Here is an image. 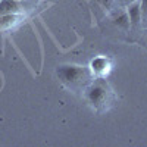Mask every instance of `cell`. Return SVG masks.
I'll return each instance as SVG.
<instances>
[{"label": "cell", "instance_id": "obj_1", "mask_svg": "<svg viewBox=\"0 0 147 147\" xmlns=\"http://www.w3.org/2000/svg\"><path fill=\"white\" fill-rule=\"evenodd\" d=\"M59 81L71 90H84L93 81V74L90 68L80 65H60L56 69Z\"/></svg>", "mask_w": 147, "mask_h": 147}, {"label": "cell", "instance_id": "obj_2", "mask_svg": "<svg viewBox=\"0 0 147 147\" xmlns=\"http://www.w3.org/2000/svg\"><path fill=\"white\" fill-rule=\"evenodd\" d=\"M85 91V99L87 102L97 110L103 109L112 99V91H110L109 85L103 80V77L93 80L87 87L84 88Z\"/></svg>", "mask_w": 147, "mask_h": 147}, {"label": "cell", "instance_id": "obj_3", "mask_svg": "<svg viewBox=\"0 0 147 147\" xmlns=\"http://www.w3.org/2000/svg\"><path fill=\"white\" fill-rule=\"evenodd\" d=\"M109 15L116 27H119L122 30H129V18L127 13V7L115 6L113 9L109 10Z\"/></svg>", "mask_w": 147, "mask_h": 147}, {"label": "cell", "instance_id": "obj_4", "mask_svg": "<svg viewBox=\"0 0 147 147\" xmlns=\"http://www.w3.org/2000/svg\"><path fill=\"white\" fill-rule=\"evenodd\" d=\"M109 69H110V60L106 56H97L90 63V71L93 74V77H96V78L103 77L105 74L109 72Z\"/></svg>", "mask_w": 147, "mask_h": 147}, {"label": "cell", "instance_id": "obj_5", "mask_svg": "<svg viewBox=\"0 0 147 147\" xmlns=\"http://www.w3.org/2000/svg\"><path fill=\"white\" fill-rule=\"evenodd\" d=\"M127 13L129 18V28L136 30L141 27V13H140V0L127 6Z\"/></svg>", "mask_w": 147, "mask_h": 147}, {"label": "cell", "instance_id": "obj_6", "mask_svg": "<svg viewBox=\"0 0 147 147\" xmlns=\"http://www.w3.org/2000/svg\"><path fill=\"white\" fill-rule=\"evenodd\" d=\"M21 12H22V3L19 0H0V16L21 13Z\"/></svg>", "mask_w": 147, "mask_h": 147}, {"label": "cell", "instance_id": "obj_7", "mask_svg": "<svg viewBox=\"0 0 147 147\" xmlns=\"http://www.w3.org/2000/svg\"><path fill=\"white\" fill-rule=\"evenodd\" d=\"M21 15L19 13H12V15H2L0 16V30H9L15 27L19 22Z\"/></svg>", "mask_w": 147, "mask_h": 147}, {"label": "cell", "instance_id": "obj_8", "mask_svg": "<svg viewBox=\"0 0 147 147\" xmlns=\"http://www.w3.org/2000/svg\"><path fill=\"white\" fill-rule=\"evenodd\" d=\"M140 13H141V27L147 30V0H140Z\"/></svg>", "mask_w": 147, "mask_h": 147}, {"label": "cell", "instance_id": "obj_9", "mask_svg": "<svg viewBox=\"0 0 147 147\" xmlns=\"http://www.w3.org/2000/svg\"><path fill=\"white\" fill-rule=\"evenodd\" d=\"M96 2L99 3L103 9H106L107 12H109L110 9L115 7V0H96Z\"/></svg>", "mask_w": 147, "mask_h": 147}, {"label": "cell", "instance_id": "obj_10", "mask_svg": "<svg viewBox=\"0 0 147 147\" xmlns=\"http://www.w3.org/2000/svg\"><path fill=\"white\" fill-rule=\"evenodd\" d=\"M137 2V0H115V6H121V7H127L131 3Z\"/></svg>", "mask_w": 147, "mask_h": 147}, {"label": "cell", "instance_id": "obj_11", "mask_svg": "<svg viewBox=\"0 0 147 147\" xmlns=\"http://www.w3.org/2000/svg\"><path fill=\"white\" fill-rule=\"evenodd\" d=\"M19 2H22V0H19Z\"/></svg>", "mask_w": 147, "mask_h": 147}]
</instances>
